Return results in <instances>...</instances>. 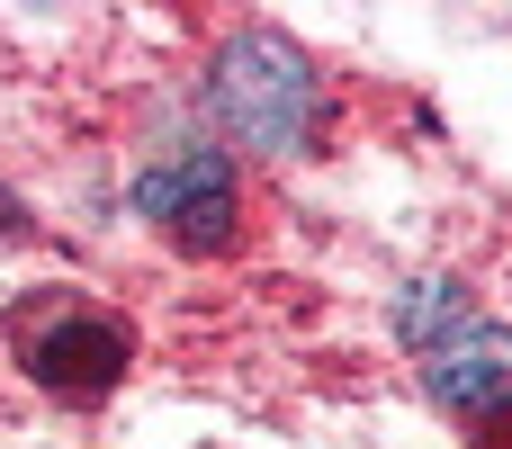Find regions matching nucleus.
Masks as SVG:
<instances>
[{"label":"nucleus","mask_w":512,"mask_h":449,"mask_svg":"<svg viewBox=\"0 0 512 449\" xmlns=\"http://www.w3.org/2000/svg\"><path fill=\"white\" fill-rule=\"evenodd\" d=\"M423 387H432L450 414H486V405L512 387V333H504V324L459 315V324L423 351Z\"/></svg>","instance_id":"nucleus-4"},{"label":"nucleus","mask_w":512,"mask_h":449,"mask_svg":"<svg viewBox=\"0 0 512 449\" xmlns=\"http://www.w3.org/2000/svg\"><path fill=\"white\" fill-rule=\"evenodd\" d=\"M9 243H27V207H18V198L0 189V252H9Z\"/></svg>","instance_id":"nucleus-6"},{"label":"nucleus","mask_w":512,"mask_h":449,"mask_svg":"<svg viewBox=\"0 0 512 449\" xmlns=\"http://www.w3.org/2000/svg\"><path fill=\"white\" fill-rule=\"evenodd\" d=\"M207 99H216V117H225L243 144H261V153H297L306 126H315V72H306V54L279 45V36H234V45L216 54V72H207Z\"/></svg>","instance_id":"nucleus-2"},{"label":"nucleus","mask_w":512,"mask_h":449,"mask_svg":"<svg viewBox=\"0 0 512 449\" xmlns=\"http://www.w3.org/2000/svg\"><path fill=\"white\" fill-rule=\"evenodd\" d=\"M9 351L45 396H99L126 378L135 333H126V315H108L90 297H27L9 315Z\"/></svg>","instance_id":"nucleus-1"},{"label":"nucleus","mask_w":512,"mask_h":449,"mask_svg":"<svg viewBox=\"0 0 512 449\" xmlns=\"http://www.w3.org/2000/svg\"><path fill=\"white\" fill-rule=\"evenodd\" d=\"M477 449H512V387L486 405V414H477Z\"/></svg>","instance_id":"nucleus-5"},{"label":"nucleus","mask_w":512,"mask_h":449,"mask_svg":"<svg viewBox=\"0 0 512 449\" xmlns=\"http://www.w3.org/2000/svg\"><path fill=\"white\" fill-rule=\"evenodd\" d=\"M234 162L216 153V144H180V153H162L153 171H144V189H135V207L162 225V234H180L189 252H225L234 243Z\"/></svg>","instance_id":"nucleus-3"}]
</instances>
